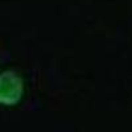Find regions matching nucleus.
<instances>
[{"instance_id": "f257e3e1", "label": "nucleus", "mask_w": 132, "mask_h": 132, "mask_svg": "<svg viewBox=\"0 0 132 132\" xmlns=\"http://www.w3.org/2000/svg\"><path fill=\"white\" fill-rule=\"evenodd\" d=\"M24 95V81L12 70L0 73V104L15 106Z\"/></svg>"}]
</instances>
